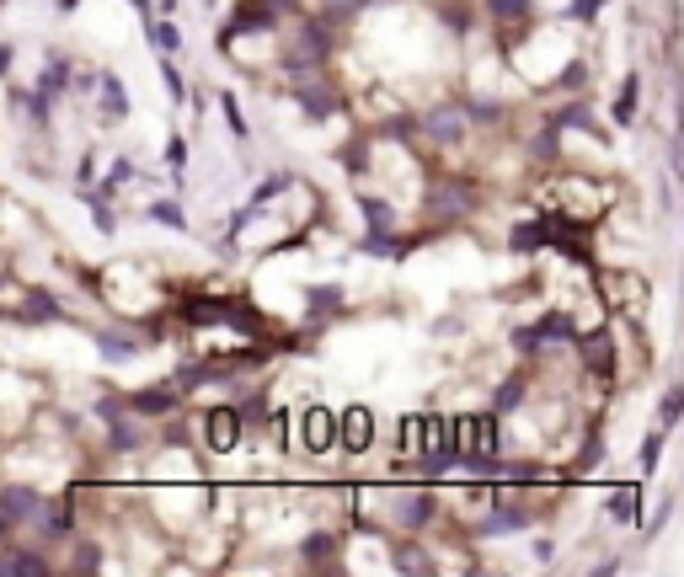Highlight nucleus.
Masks as SVG:
<instances>
[{
	"label": "nucleus",
	"instance_id": "1",
	"mask_svg": "<svg viewBox=\"0 0 684 577\" xmlns=\"http://www.w3.org/2000/svg\"><path fill=\"white\" fill-rule=\"evenodd\" d=\"M423 209L433 220H465L476 209V182L460 177V171H444V177H433L423 187Z\"/></svg>",
	"mask_w": 684,
	"mask_h": 577
},
{
	"label": "nucleus",
	"instance_id": "2",
	"mask_svg": "<svg viewBox=\"0 0 684 577\" xmlns=\"http://www.w3.org/2000/svg\"><path fill=\"white\" fill-rule=\"evenodd\" d=\"M556 209L572 214V220H588L594 225L604 214V187L594 177H583V171H567L562 182H556Z\"/></svg>",
	"mask_w": 684,
	"mask_h": 577
},
{
	"label": "nucleus",
	"instance_id": "3",
	"mask_svg": "<svg viewBox=\"0 0 684 577\" xmlns=\"http://www.w3.org/2000/svg\"><path fill=\"white\" fill-rule=\"evenodd\" d=\"M294 97H300L310 123H326L332 113H342V91L326 81V75H316V70H294Z\"/></svg>",
	"mask_w": 684,
	"mask_h": 577
},
{
	"label": "nucleus",
	"instance_id": "4",
	"mask_svg": "<svg viewBox=\"0 0 684 577\" xmlns=\"http://www.w3.org/2000/svg\"><path fill=\"white\" fill-rule=\"evenodd\" d=\"M241 433H246L241 407H214V412L198 417V439H204L209 455H230V449L241 444Z\"/></svg>",
	"mask_w": 684,
	"mask_h": 577
},
{
	"label": "nucleus",
	"instance_id": "5",
	"mask_svg": "<svg viewBox=\"0 0 684 577\" xmlns=\"http://www.w3.org/2000/svg\"><path fill=\"white\" fill-rule=\"evenodd\" d=\"M43 513V492L38 487H27V481H6L0 487V529H22V524H33Z\"/></svg>",
	"mask_w": 684,
	"mask_h": 577
},
{
	"label": "nucleus",
	"instance_id": "6",
	"mask_svg": "<svg viewBox=\"0 0 684 577\" xmlns=\"http://www.w3.org/2000/svg\"><path fill=\"white\" fill-rule=\"evenodd\" d=\"M300 444L310 449V455H332V449H342V417L326 412V407H305V417H300Z\"/></svg>",
	"mask_w": 684,
	"mask_h": 577
},
{
	"label": "nucleus",
	"instance_id": "7",
	"mask_svg": "<svg viewBox=\"0 0 684 577\" xmlns=\"http://www.w3.org/2000/svg\"><path fill=\"white\" fill-rule=\"evenodd\" d=\"M530 524H535V508L508 503V487H497L492 513H487V519H476V535H513V529H530Z\"/></svg>",
	"mask_w": 684,
	"mask_h": 577
},
{
	"label": "nucleus",
	"instance_id": "8",
	"mask_svg": "<svg viewBox=\"0 0 684 577\" xmlns=\"http://www.w3.org/2000/svg\"><path fill=\"white\" fill-rule=\"evenodd\" d=\"M177 401H182V385H150V391H129L123 396V407L139 412V417H171L177 412Z\"/></svg>",
	"mask_w": 684,
	"mask_h": 577
},
{
	"label": "nucleus",
	"instance_id": "9",
	"mask_svg": "<svg viewBox=\"0 0 684 577\" xmlns=\"http://www.w3.org/2000/svg\"><path fill=\"white\" fill-rule=\"evenodd\" d=\"M97 118H102V129H118L129 118V91H123L113 70H102V81H97Z\"/></svg>",
	"mask_w": 684,
	"mask_h": 577
},
{
	"label": "nucleus",
	"instance_id": "10",
	"mask_svg": "<svg viewBox=\"0 0 684 577\" xmlns=\"http://www.w3.org/2000/svg\"><path fill=\"white\" fill-rule=\"evenodd\" d=\"M433 145H455V139L471 129V118H465V107H433V113H423V123H417Z\"/></svg>",
	"mask_w": 684,
	"mask_h": 577
},
{
	"label": "nucleus",
	"instance_id": "11",
	"mask_svg": "<svg viewBox=\"0 0 684 577\" xmlns=\"http://www.w3.org/2000/svg\"><path fill=\"white\" fill-rule=\"evenodd\" d=\"M551 246H556V236H551V220H546V214H535V220H524V225L508 230V252H519V257L551 252Z\"/></svg>",
	"mask_w": 684,
	"mask_h": 577
},
{
	"label": "nucleus",
	"instance_id": "12",
	"mask_svg": "<svg viewBox=\"0 0 684 577\" xmlns=\"http://www.w3.org/2000/svg\"><path fill=\"white\" fill-rule=\"evenodd\" d=\"M369 444H375V412L348 407L342 412V455H369Z\"/></svg>",
	"mask_w": 684,
	"mask_h": 577
},
{
	"label": "nucleus",
	"instance_id": "13",
	"mask_svg": "<svg viewBox=\"0 0 684 577\" xmlns=\"http://www.w3.org/2000/svg\"><path fill=\"white\" fill-rule=\"evenodd\" d=\"M578 353H583L588 374H599V380H615V342L604 337V332H578Z\"/></svg>",
	"mask_w": 684,
	"mask_h": 577
},
{
	"label": "nucleus",
	"instance_id": "14",
	"mask_svg": "<svg viewBox=\"0 0 684 577\" xmlns=\"http://www.w3.org/2000/svg\"><path fill=\"white\" fill-rule=\"evenodd\" d=\"M38 529H43V540H70L75 535V497H54V503H43Z\"/></svg>",
	"mask_w": 684,
	"mask_h": 577
},
{
	"label": "nucleus",
	"instance_id": "15",
	"mask_svg": "<svg viewBox=\"0 0 684 577\" xmlns=\"http://www.w3.org/2000/svg\"><path fill=\"white\" fill-rule=\"evenodd\" d=\"M49 572V556L33 551V545H6L0 556V577H43Z\"/></svg>",
	"mask_w": 684,
	"mask_h": 577
},
{
	"label": "nucleus",
	"instance_id": "16",
	"mask_svg": "<svg viewBox=\"0 0 684 577\" xmlns=\"http://www.w3.org/2000/svg\"><path fill=\"white\" fill-rule=\"evenodd\" d=\"M91 342H97L107 364H129L134 353H145V337H123V332H91Z\"/></svg>",
	"mask_w": 684,
	"mask_h": 577
},
{
	"label": "nucleus",
	"instance_id": "17",
	"mask_svg": "<svg viewBox=\"0 0 684 577\" xmlns=\"http://www.w3.org/2000/svg\"><path fill=\"white\" fill-rule=\"evenodd\" d=\"M11 321H65V305H59L54 294L33 289V300H27V305L11 300Z\"/></svg>",
	"mask_w": 684,
	"mask_h": 577
},
{
	"label": "nucleus",
	"instance_id": "18",
	"mask_svg": "<svg viewBox=\"0 0 684 577\" xmlns=\"http://www.w3.org/2000/svg\"><path fill=\"white\" fill-rule=\"evenodd\" d=\"M337 535H332V529H310V535L300 540V561H305V567H326V561H332L337 556Z\"/></svg>",
	"mask_w": 684,
	"mask_h": 577
},
{
	"label": "nucleus",
	"instance_id": "19",
	"mask_svg": "<svg viewBox=\"0 0 684 577\" xmlns=\"http://www.w3.org/2000/svg\"><path fill=\"white\" fill-rule=\"evenodd\" d=\"M359 209H364V225H369V236H385V230H396L401 220H396V204L391 198H359Z\"/></svg>",
	"mask_w": 684,
	"mask_h": 577
},
{
	"label": "nucleus",
	"instance_id": "20",
	"mask_svg": "<svg viewBox=\"0 0 684 577\" xmlns=\"http://www.w3.org/2000/svg\"><path fill=\"white\" fill-rule=\"evenodd\" d=\"M70 75H75V65H70V59H65V54H49V65L38 70V81H33V86L43 91V97H59V91L70 86Z\"/></svg>",
	"mask_w": 684,
	"mask_h": 577
},
{
	"label": "nucleus",
	"instance_id": "21",
	"mask_svg": "<svg viewBox=\"0 0 684 577\" xmlns=\"http://www.w3.org/2000/svg\"><path fill=\"white\" fill-rule=\"evenodd\" d=\"M604 513H610L615 524H642V481H636V487H620Z\"/></svg>",
	"mask_w": 684,
	"mask_h": 577
},
{
	"label": "nucleus",
	"instance_id": "22",
	"mask_svg": "<svg viewBox=\"0 0 684 577\" xmlns=\"http://www.w3.org/2000/svg\"><path fill=\"white\" fill-rule=\"evenodd\" d=\"M487 17L497 27H524L535 17V0H487Z\"/></svg>",
	"mask_w": 684,
	"mask_h": 577
},
{
	"label": "nucleus",
	"instance_id": "23",
	"mask_svg": "<svg viewBox=\"0 0 684 577\" xmlns=\"http://www.w3.org/2000/svg\"><path fill=\"white\" fill-rule=\"evenodd\" d=\"M396 524H407V529H423V524H433V492H407V497H401Z\"/></svg>",
	"mask_w": 684,
	"mask_h": 577
},
{
	"label": "nucleus",
	"instance_id": "24",
	"mask_svg": "<svg viewBox=\"0 0 684 577\" xmlns=\"http://www.w3.org/2000/svg\"><path fill=\"white\" fill-rule=\"evenodd\" d=\"M636 97H642V75H626V81H620V91H615V107H610V118L620 123V129H631Z\"/></svg>",
	"mask_w": 684,
	"mask_h": 577
},
{
	"label": "nucleus",
	"instance_id": "25",
	"mask_svg": "<svg viewBox=\"0 0 684 577\" xmlns=\"http://www.w3.org/2000/svg\"><path fill=\"white\" fill-rule=\"evenodd\" d=\"M524 401H530V380H524V374H508L503 385H497V396H492V407L497 412H519Z\"/></svg>",
	"mask_w": 684,
	"mask_h": 577
},
{
	"label": "nucleus",
	"instance_id": "26",
	"mask_svg": "<svg viewBox=\"0 0 684 577\" xmlns=\"http://www.w3.org/2000/svg\"><path fill=\"white\" fill-rule=\"evenodd\" d=\"M391 567L396 572H433V556H428V545L407 540V545H396V551H391Z\"/></svg>",
	"mask_w": 684,
	"mask_h": 577
},
{
	"label": "nucleus",
	"instance_id": "27",
	"mask_svg": "<svg viewBox=\"0 0 684 577\" xmlns=\"http://www.w3.org/2000/svg\"><path fill=\"white\" fill-rule=\"evenodd\" d=\"M145 38L155 43V54H177V49H182V27L171 22V17H155V22L145 27Z\"/></svg>",
	"mask_w": 684,
	"mask_h": 577
},
{
	"label": "nucleus",
	"instance_id": "28",
	"mask_svg": "<svg viewBox=\"0 0 684 577\" xmlns=\"http://www.w3.org/2000/svg\"><path fill=\"white\" fill-rule=\"evenodd\" d=\"M145 214L155 225H166V230H188V209H182V198H155Z\"/></svg>",
	"mask_w": 684,
	"mask_h": 577
},
{
	"label": "nucleus",
	"instance_id": "29",
	"mask_svg": "<svg viewBox=\"0 0 684 577\" xmlns=\"http://www.w3.org/2000/svg\"><path fill=\"white\" fill-rule=\"evenodd\" d=\"M679 423H684V385H668L663 401H658V428H663V433H674Z\"/></svg>",
	"mask_w": 684,
	"mask_h": 577
},
{
	"label": "nucleus",
	"instance_id": "30",
	"mask_svg": "<svg viewBox=\"0 0 684 577\" xmlns=\"http://www.w3.org/2000/svg\"><path fill=\"white\" fill-rule=\"evenodd\" d=\"M161 86H166L171 107H182V102H188V75H182L177 65H171V54H161Z\"/></svg>",
	"mask_w": 684,
	"mask_h": 577
},
{
	"label": "nucleus",
	"instance_id": "31",
	"mask_svg": "<svg viewBox=\"0 0 684 577\" xmlns=\"http://www.w3.org/2000/svg\"><path fill=\"white\" fill-rule=\"evenodd\" d=\"M332 310H342V289H310V321H326Z\"/></svg>",
	"mask_w": 684,
	"mask_h": 577
},
{
	"label": "nucleus",
	"instance_id": "32",
	"mask_svg": "<svg viewBox=\"0 0 684 577\" xmlns=\"http://www.w3.org/2000/svg\"><path fill=\"white\" fill-rule=\"evenodd\" d=\"M663 439H668V433H663V428H652L647 439H642V449H636V460H642V476L658 471V460H663Z\"/></svg>",
	"mask_w": 684,
	"mask_h": 577
},
{
	"label": "nucleus",
	"instance_id": "33",
	"mask_svg": "<svg viewBox=\"0 0 684 577\" xmlns=\"http://www.w3.org/2000/svg\"><path fill=\"white\" fill-rule=\"evenodd\" d=\"M220 107H225V123H230V134H236V139H246V134H252V123H246L241 102H236V91H220Z\"/></svg>",
	"mask_w": 684,
	"mask_h": 577
},
{
	"label": "nucleus",
	"instance_id": "34",
	"mask_svg": "<svg viewBox=\"0 0 684 577\" xmlns=\"http://www.w3.org/2000/svg\"><path fill=\"white\" fill-rule=\"evenodd\" d=\"M166 166H171V182H182V171H188V139L182 134L166 139Z\"/></svg>",
	"mask_w": 684,
	"mask_h": 577
},
{
	"label": "nucleus",
	"instance_id": "35",
	"mask_svg": "<svg viewBox=\"0 0 684 577\" xmlns=\"http://www.w3.org/2000/svg\"><path fill=\"white\" fill-rule=\"evenodd\" d=\"M107 439H113V449H134L139 444V428L123 423V417H107Z\"/></svg>",
	"mask_w": 684,
	"mask_h": 577
},
{
	"label": "nucleus",
	"instance_id": "36",
	"mask_svg": "<svg viewBox=\"0 0 684 577\" xmlns=\"http://www.w3.org/2000/svg\"><path fill=\"white\" fill-rule=\"evenodd\" d=\"M604 6H610V0H572V6H567V17H572V22H583V27H594Z\"/></svg>",
	"mask_w": 684,
	"mask_h": 577
},
{
	"label": "nucleus",
	"instance_id": "37",
	"mask_svg": "<svg viewBox=\"0 0 684 577\" xmlns=\"http://www.w3.org/2000/svg\"><path fill=\"white\" fill-rule=\"evenodd\" d=\"M599 460H604V439H599V428H588V444H583V455H578V471H594Z\"/></svg>",
	"mask_w": 684,
	"mask_h": 577
},
{
	"label": "nucleus",
	"instance_id": "38",
	"mask_svg": "<svg viewBox=\"0 0 684 577\" xmlns=\"http://www.w3.org/2000/svg\"><path fill=\"white\" fill-rule=\"evenodd\" d=\"M668 513H674V497H663V503H658V508H652V519L642 524V540H652V535H658V529L668 524Z\"/></svg>",
	"mask_w": 684,
	"mask_h": 577
},
{
	"label": "nucleus",
	"instance_id": "39",
	"mask_svg": "<svg viewBox=\"0 0 684 577\" xmlns=\"http://www.w3.org/2000/svg\"><path fill=\"white\" fill-rule=\"evenodd\" d=\"M75 551H81V556H75V572H102V556H97V545H75Z\"/></svg>",
	"mask_w": 684,
	"mask_h": 577
},
{
	"label": "nucleus",
	"instance_id": "40",
	"mask_svg": "<svg viewBox=\"0 0 684 577\" xmlns=\"http://www.w3.org/2000/svg\"><path fill=\"white\" fill-rule=\"evenodd\" d=\"M75 187H81V193H91V187H97V161H81V171H75Z\"/></svg>",
	"mask_w": 684,
	"mask_h": 577
},
{
	"label": "nucleus",
	"instance_id": "41",
	"mask_svg": "<svg viewBox=\"0 0 684 577\" xmlns=\"http://www.w3.org/2000/svg\"><path fill=\"white\" fill-rule=\"evenodd\" d=\"M129 6H134V11H139V22H145V27H150V22H155V6H150V0H129Z\"/></svg>",
	"mask_w": 684,
	"mask_h": 577
},
{
	"label": "nucleus",
	"instance_id": "42",
	"mask_svg": "<svg viewBox=\"0 0 684 577\" xmlns=\"http://www.w3.org/2000/svg\"><path fill=\"white\" fill-rule=\"evenodd\" d=\"M171 11H177V0H161V17H171Z\"/></svg>",
	"mask_w": 684,
	"mask_h": 577
},
{
	"label": "nucleus",
	"instance_id": "43",
	"mask_svg": "<svg viewBox=\"0 0 684 577\" xmlns=\"http://www.w3.org/2000/svg\"><path fill=\"white\" fill-rule=\"evenodd\" d=\"M679 102H684V81H679Z\"/></svg>",
	"mask_w": 684,
	"mask_h": 577
},
{
	"label": "nucleus",
	"instance_id": "44",
	"mask_svg": "<svg viewBox=\"0 0 684 577\" xmlns=\"http://www.w3.org/2000/svg\"><path fill=\"white\" fill-rule=\"evenodd\" d=\"M209 6H214V0H209Z\"/></svg>",
	"mask_w": 684,
	"mask_h": 577
}]
</instances>
